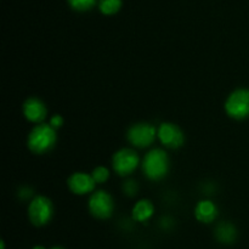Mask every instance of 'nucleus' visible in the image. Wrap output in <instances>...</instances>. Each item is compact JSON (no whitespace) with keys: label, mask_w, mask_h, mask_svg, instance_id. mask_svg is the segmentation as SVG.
Listing matches in <instances>:
<instances>
[{"label":"nucleus","mask_w":249,"mask_h":249,"mask_svg":"<svg viewBox=\"0 0 249 249\" xmlns=\"http://www.w3.org/2000/svg\"><path fill=\"white\" fill-rule=\"evenodd\" d=\"M156 136H157V130L150 123L134 124L126 133V139L129 142L138 148H145L152 145Z\"/></svg>","instance_id":"nucleus-5"},{"label":"nucleus","mask_w":249,"mask_h":249,"mask_svg":"<svg viewBox=\"0 0 249 249\" xmlns=\"http://www.w3.org/2000/svg\"><path fill=\"white\" fill-rule=\"evenodd\" d=\"M225 111L229 117L242 121L249 117V89L241 88L231 92L225 102Z\"/></svg>","instance_id":"nucleus-3"},{"label":"nucleus","mask_w":249,"mask_h":249,"mask_svg":"<svg viewBox=\"0 0 249 249\" xmlns=\"http://www.w3.org/2000/svg\"><path fill=\"white\" fill-rule=\"evenodd\" d=\"M153 213H155V207H153L152 202L148 201V199H140L133 207V211H131L133 219L139 223L147 221L153 215Z\"/></svg>","instance_id":"nucleus-12"},{"label":"nucleus","mask_w":249,"mask_h":249,"mask_svg":"<svg viewBox=\"0 0 249 249\" xmlns=\"http://www.w3.org/2000/svg\"><path fill=\"white\" fill-rule=\"evenodd\" d=\"M1 249H5V245H4V241H1Z\"/></svg>","instance_id":"nucleus-20"},{"label":"nucleus","mask_w":249,"mask_h":249,"mask_svg":"<svg viewBox=\"0 0 249 249\" xmlns=\"http://www.w3.org/2000/svg\"><path fill=\"white\" fill-rule=\"evenodd\" d=\"M53 215V206L45 196H36L28 206V218L34 226L46 225Z\"/></svg>","instance_id":"nucleus-4"},{"label":"nucleus","mask_w":249,"mask_h":249,"mask_svg":"<svg viewBox=\"0 0 249 249\" xmlns=\"http://www.w3.org/2000/svg\"><path fill=\"white\" fill-rule=\"evenodd\" d=\"M89 211L95 218L108 219L114 211L113 198L102 190L94 192L89 199Z\"/></svg>","instance_id":"nucleus-7"},{"label":"nucleus","mask_w":249,"mask_h":249,"mask_svg":"<svg viewBox=\"0 0 249 249\" xmlns=\"http://www.w3.org/2000/svg\"><path fill=\"white\" fill-rule=\"evenodd\" d=\"M23 114L27 121L40 124L46 118L48 109L45 104L38 97H29L23 104Z\"/></svg>","instance_id":"nucleus-10"},{"label":"nucleus","mask_w":249,"mask_h":249,"mask_svg":"<svg viewBox=\"0 0 249 249\" xmlns=\"http://www.w3.org/2000/svg\"><path fill=\"white\" fill-rule=\"evenodd\" d=\"M56 140V129H53L50 124L40 123L34 126L28 134L27 146L36 155H44L53 150Z\"/></svg>","instance_id":"nucleus-1"},{"label":"nucleus","mask_w":249,"mask_h":249,"mask_svg":"<svg viewBox=\"0 0 249 249\" xmlns=\"http://www.w3.org/2000/svg\"><path fill=\"white\" fill-rule=\"evenodd\" d=\"M143 174L153 181L162 180L169 170V157L165 151L160 148H153L142 160Z\"/></svg>","instance_id":"nucleus-2"},{"label":"nucleus","mask_w":249,"mask_h":249,"mask_svg":"<svg viewBox=\"0 0 249 249\" xmlns=\"http://www.w3.org/2000/svg\"><path fill=\"white\" fill-rule=\"evenodd\" d=\"M139 156L131 148H122V150L117 151L112 158V165L117 174L121 177H126V175L131 174L134 170L138 168Z\"/></svg>","instance_id":"nucleus-6"},{"label":"nucleus","mask_w":249,"mask_h":249,"mask_svg":"<svg viewBox=\"0 0 249 249\" xmlns=\"http://www.w3.org/2000/svg\"><path fill=\"white\" fill-rule=\"evenodd\" d=\"M157 136L162 145L168 148H179L184 145L185 135L181 129L173 123H163L157 129Z\"/></svg>","instance_id":"nucleus-8"},{"label":"nucleus","mask_w":249,"mask_h":249,"mask_svg":"<svg viewBox=\"0 0 249 249\" xmlns=\"http://www.w3.org/2000/svg\"><path fill=\"white\" fill-rule=\"evenodd\" d=\"M51 249H63V248H61V247H53V248H51Z\"/></svg>","instance_id":"nucleus-21"},{"label":"nucleus","mask_w":249,"mask_h":249,"mask_svg":"<svg viewBox=\"0 0 249 249\" xmlns=\"http://www.w3.org/2000/svg\"><path fill=\"white\" fill-rule=\"evenodd\" d=\"M215 237L219 242L224 245H231L236 241L237 237V230L235 225L231 223H220L215 229Z\"/></svg>","instance_id":"nucleus-13"},{"label":"nucleus","mask_w":249,"mask_h":249,"mask_svg":"<svg viewBox=\"0 0 249 249\" xmlns=\"http://www.w3.org/2000/svg\"><path fill=\"white\" fill-rule=\"evenodd\" d=\"M67 1L73 10L79 12L89 11L96 4V0H67Z\"/></svg>","instance_id":"nucleus-15"},{"label":"nucleus","mask_w":249,"mask_h":249,"mask_svg":"<svg viewBox=\"0 0 249 249\" xmlns=\"http://www.w3.org/2000/svg\"><path fill=\"white\" fill-rule=\"evenodd\" d=\"M91 177H92V179L95 180V182H96V184H104V182H106L107 180H108L109 172L106 167H102V165H100V167L95 168V169L92 170Z\"/></svg>","instance_id":"nucleus-16"},{"label":"nucleus","mask_w":249,"mask_h":249,"mask_svg":"<svg viewBox=\"0 0 249 249\" xmlns=\"http://www.w3.org/2000/svg\"><path fill=\"white\" fill-rule=\"evenodd\" d=\"M123 190L128 196H134L136 194V191H138V185L133 180H129V181H126L123 185Z\"/></svg>","instance_id":"nucleus-17"},{"label":"nucleus","mask_w":249,"mask_h":249,"mask_svg":"<svg viewBox=\"0 0 249 249\" xmlns=\"http://www.w3.org/2000/svg\"><path fill=\"white\" fill-rule=\"evenodd\" d=\"M195 216L201 223H212L218 216V207L215 206L214 202L208 201V199H203V201L197 203L196 208H195Z\"/></svg>","instance_id":"nucleus-11"},{"label":"nucleus","mask_w":249,"mask_h":249,"mask_svg":"<svg viewBox=\"0 0 249 249\" xmlns=\"http://www.w3.org/2000/svg\"><path fill=\"white\" fill-rule=\"evenodd\" d=\"M67 185L74 195H87L94 191L96 182L92 179L91 174L78 172L68 178Z\"/></svg>","instance_id":"nucleus-9"},{"label":"nucleus","mask_w":249,"mask_h":249,"mask_svg":"<svg viewBox=\"0 0 249 249\" xmlns=\"http://www.w3.org/2000/svg\"><path fill=\"white\" fill-rule=\"evenodd\" d=\"M33 249H46V248H44L43 246H36Z\"/></svg>","instance_id":"nucleus-19"},{"label":"nucleus","mask_w":249,"mask_h":249,"mask_svg":"<svg viewBox=\"0 0 249 249\" xmlns=\"http://www.w3.org/2000/svg\"><path fill=\"white\" fill-rule=\"evenodd\" d=\"M122 7V0H99V9L104 15L111 16L117 14Z\"/></svg>","instance_id":"nucleus-14"},{"label":"nucleus","mask_w":249,"mask_h":249,"mask_svg":"<svg viewBox=\"0 0 249 249\" xmlns=\"http://www.w3.org/2000/svg\"><path fill=\"white\" fill-rule=\"evenodd\" d=\"M50 124L53 129H58L63 125V118L60 116V114H55L50 118Z\"/></svg>","instance_id":"nucleus-18"}]
</instances>
